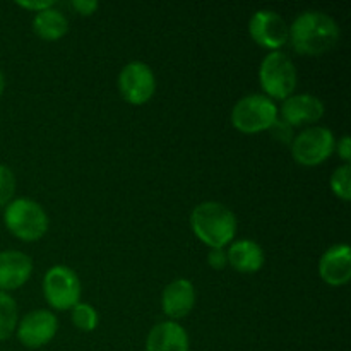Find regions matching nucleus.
Wrapping results in <instances>:
<instances>
[{
  "mask_svg": "<svg viewBox=\"0 0 351 351\" xmlns=\"http://www.w3.org/2000/svg\"><path fill=\"white\" fill-rule=\"evenodd\" d=\"M339 26L331 16L321 10H305L290 26L291 47L297 53L319 57L336 47Z\"/></svg>",
  "mask_w": 351,
  "mask_h": 351,
  "instance_id": "f257e3e1",
  "label": "nucleus"
},
{
  "mask_svg": "<svg viewBox=\"0 0 351 351\" xmlns=\"http://www.w3.org/2000/svg\"><path fill=\"white\" fill-rule=\"evenodd\" d=\"M194 235L211 249H225L237 233V218L228 206L206 201L195 206L191 215Z\"/></svg>",
  "mask_w": 351,
  "mask_h": 351,
  "instance_id": "f03ea898",
  "label": "nucleus"
},
{
  "mask_svg": "<svg viewBox=\"0 0 351 351\" xmlns=\"http://www.w3.org/2000/svg\"><path fill=\"white\" fill-rule=\"evenodd\" d=\"M5 228L23 242H36L48 232L47 211L36 201L27 197L12 199L3 211Z\"/></svg>",
  "mask_w": 351,
  "mask_h": 351,
  "instance_id": "7ed1b4c3",
  "label": "nucleus"
},
{
  "mask_svg": "<svg viewBox=\"0 0 351 351\" xmlns=\"http://www.w3.org/2000/svg\"><path fill=\"white\" fill-rule=\"evenodd\" d=\"M261 88L267 98L287 99L297 88V67L293 60L283 51H271L264 57L259 67Z\"/></svg>",
  "mask_w": 351,
  "mask_h": 351,
  "instance_id": "20e7f679",
  "label": "nucleus"
},
{
  "mask_svg": "<svg viewBox=\"0 0 351 351\" xmlns=\"http://www.w3.org/2000/svg\"><path fill=\"white\" fill-rule=\"evenodd\" d=\"M230 119L239 132L259 134L276 123L278 108L266 95H249L235 103Z\"/></svg>",
  "mask_w": 351,
  "mask_h": 351,
  "instance_id": "39448f33",
  "label": "nucleus"
},
{
  "mask_svg": "<svg viewBox=\"0 0 351 351\" xmlns=\"http://www.w3.org/2000/svg\"><path fill=\"white\" fill-rule=\"evenodd\" d=\"M43 295L55 311H72L81 302V280L69 266H53L43 278Z\"/></svg>",
  "mask_w": 351,
  "mask_h": 351,
  "instance_id": "423d86ee",
  "label": "nucleus"
},
{
  "mask_svg": "<svg viewBox=\"0 0 351 351\" xmlns=\"http://www.w3.org/2000/svg\"><path fill=\"white\" fill-rule=\"evenodd\" d=\"M335 134L328 127H308L291 141V156L302 167H319L335 153Z\"/></svg>",
  "mask_w": 351,
  "mask_h": 351,
  "instance_id": "0eeeda50",
  "label": "nucleus"
},
{
  "mask_svg": "<svg viewBox=\"0 0 351 351\" xmlns=\"http://www.w3.org/2000/svg\"><path fill=\"white\" fill-rule=\"evenodd\" d=\"M117 84L122 98L130 105H144L156 93V77L153 69L141 60L123 65Z\"/></svg>",
  "mask_w": 351,
  "mask_h": 351,
  "instance_id": "6e6552de",
  "label": "nucleus"
},
{
  "mask_svg": "<svg viewBox=\"0 0 351 351\" xmlns=\"http://www.w3.org/2000/svg\"><path fill=\"white\" fill-rule=\"evenodd\" d=\"M249 34L259 47L280 51L290 40V26L274 10L261 9L250 17Z\"/></svg>",
  "mask_w": 351,
  "mask_h": 351,
  "instance_id": "1a4fd4ad",
  "label": "nucleus"
},
{
  "mask_svg": "<svg viewBox=\"0 0 351 351\" xmlns=\"http://www.w3.org/2000/svg\"><path fill=\"white\" fill-rule=\"evenodd\" d=\"M58 329V321L50 311H33L24 315L17 322V339L26 348H41L55 338Z\"/></svg>",
  "mask_w": 351,
  "mask_h": 351,
  "instance_id": "9d476101",
  "label": "nucleus"
},
{
  "mask_svg": "<svg viewBox=\"0 0 351 351\" xmlns=\"http://www.w3.org/2000/svg\"><path fill=\"white\" fill-rule=\"evenodd\" d=\"M319 276L329 287H343L351 280V249L348 243L329 247L319 259Z\"/></svg>",
  "mask_w": 351,
  "mask_h": 351,
  "instance_id": "9b49d317",
  "label": "nucleus"
},
{
  "mask_svg": "<svg viewBox=\"0 0 351 351\" xmlns=\"http://www.w3.org/2000/svg\"><path fill=\"white\" fill-rule=\"evenodd\" d=\"M326 106L314 95H291L281 106L283 122L293 129L305 123H315L324 117Z\"/></svg>",
  "mask_w": 351,
  "mask_h": 351,
  "instance_id": "f8f14e48",
  "label": "nucleus"
},
{
  "mask_svg": "<svg viewBox=\"0 0 351 351\" xmlns=\"http://www.w3.org/2000/svg\"><path fill=\"white\" fill-rule=\"evenodd\" d=\"M195 305V288L192 281L178 278L165 287L161 295V308L170 321L187 317Z\"/></svg>",
  "mask_w": 351,
  "mask_h": 351,
  "instance_id": "ddd939ff",
  "label": "nucleus"
},
{
  "mask_svg": "<svg viewBox=\"0 0 351 351\" xmlns=\"http://www.w3.org/2000/svg\"><path fill=\"white\" fill-rule=\"evenodd\" d=\"M33 274V261L21 250L0 252V290L14 291L27 283Z\"/></svg>",
  "mask_w": 351,
  "mask_h": 351,
  "instance_id": "4468645a",
  "label": "nucleus"
},
{
  "mask_svg": "<svg viewBox=\"0 0 351 351\" xmlns=\"http://www.w3.org/2000/svg\"><path fill=\"white\" fill-rule=\"evenodd\" d=\"M189 335L178 322L165 321L153 326L146 339V351H189Z\"/></svg>",
  "mask_w": 351,
  "mask_h": 351,
  "instance_id": "2eb2a0df",
  "label": "nucleus"
},
{
  "mask_svg": "<svg viewBox=\"0 0 351 351\" xmlns=\"http://www.w3.org/2000/svg\"><path fill=\"white\" fill-rule=\"evenodd\" d=\"M226 257H228L230 266L242 274L257 273V271L263 269L264 261H266L263 247L249 239L232 243L228 252H226Z\"/></svg>",
  "mask_w": 351,
  "mask_h": 351,
  "instance_id": "dca6fc26",
  "label": "nucleus"
},
{
  "mask_svg": "<svg viewBox=\"0 0 351 351\" xmlns=\"http://www.w3.org/2000/svg\"><path fill=\"white\" fill-rule=\"evenodd\" d=\"M33 31L43 41H57L69 31V19L58 9L41 10L33 17Z\"/></svg>",
  "mask_w": 351,
  "mask_h": 351,
  "instance_id": "f3484780",
  "label": "nucleus"
},
{
  "mask_svg": "<svg viewBox=\"0 0 351 351\" xmlns=\"http://www.w3.org/2000/svg\"><path fill=\"white\" fill-rule=\"evenodd\" d=\"M17 322L16 300L7 291L0 290V341H5L16 332Z\"/></svg>",
  "mask_w": 351,
  "mask_h": 351,
  "instance_id": "a211bd4d",
  "label": "nucleus"
},
{
  "mask_svg": "<svg viewBox=\"0 0 351 351\" xmlns=\"http://www.w3.org/2000/svg\"><path fill=\"white\" fill-rule=\"evenodd\" d=\"M72 324L82 332H93L99 324V315L93 305L79 302L74 308H72Z\"/></svg>",
  "mask_w": 351,
  "mask_h": 351,
  "instance_id": "6ab92c4d",
  "label": "nucleus"
},
{
  "mask_svg": "<svg viewBox=\"0 0 351 351\" xmlns=\"http://www.w3.org/2000/svg\"><path fill=\"white\" fill-rule=\"evenodd\" d=\"M331 191L336 197L341 201H350L351 199V165H341L336 168L331 175Z\"/></svg>",
  "mask_w": 351,
  "mask_h": 351,
  "instance_id": "aec40b11",
  "label": "nucleus"
},
{
  "mask_svg": "<svg viewBox=\"0 0 351 351\" xmlns=\"http://www.w3.org/2000/svg\"><path fill=\"white\" fill-rule=\"evenodd\" d=\"M16 194V175L5 165H0V208L7 206Z\"/></svg>",
  "mask_w": 351,
  "mask_h": 351,
  "instance_id": "412c9836",
  "label": "nucleus"
},
{
  "mask_svg": "<svg viewBox=\"0 0 351 351\" xmlns=\"http://www.w3.org/2000/svg\"><path fill=\"white\" fill-rule=\"evenodd\" d=\"M208 264L213 269L219 271L225 269L226 264H228V257H226L225 249H211L208 254Z\"/></svg>",
  "mask_w": 351,
  "mask_h": 351,
  "instance_id": "4be33fe9",
  "label": "nucleus"
},
{
  "mask_svg": "<svg viewBox=\"0 0 351 351\" xmlns=\"http://www.w3.org/2000/svg\"><path fill=\"white\" fill-rule=\"evenodd\" d=\"M71 5H72V9L77 10L81 16L88 17V16H93V14L98 10L99 3L96 2V0H72Z\"/></svg>",
  "mask_w": 351,
  "mask_h": 351,
  "instance_id": "5701e85b",
  "label": "nucleus"
},
{
  "mask_svg": "<svg viewBox=\"0 0 351 351\" xmlns=\"http://www.w3.org/2000/svg\"><path fill=\"white\" fill-rule=\"evenodd\" d=\"M335 149H338V156L341 158L343 161H345V165H350L351 161V139L350 136H343L341 139L338 141V144H336Z\"/></svg>",
  "mask_w": 351,
  "mask_h": 351,
  "instance_id": "b1692460",
  "label": "nucleus"
},
{
  "mask_svg": "<svg viewBox=\"0 0 351 351\" xmlns=\"http://www.w3.org/2000/svg\"><path fill=\"white\" fill-rule=\"evenodd\" d=\"M17 5L23 7V9L26 10H34V12H41V10H47V9H51V7H55V2L53 0H45V2H34V0H29V2H16Z\"/></svg>",
  "mask_w": 351,
  "mask_h": 351,
  "instance_id": "393cba45",
  "label": "nucleus"
},
{
  "mask_svg": "<svg viewBox=\"0 0 351 351\" xmlns=\"http://www.w3.org/2000/svg\"><path fill=\"white\" fill-rule=\"evenodd\" d=\"M5 91V77H3V72L0 71V96Z\"/></svg>",
  "mask_w": 351,
  "mask_h": 351,
  "instance_id": "a878e982",
  "label": "nucleus"
}]
</instances>
